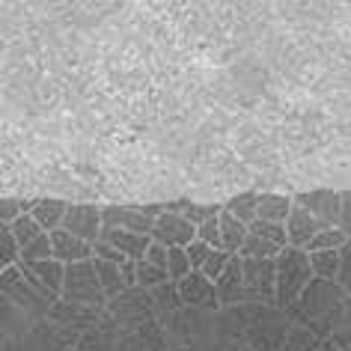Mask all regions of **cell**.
Returning <instances> with one entry per match:
<instances>
[{
  "mask_svg": "<svg viewBox=\"0 0 351 351\" xmlns=\"http://www.w3.org/2000/svg\"><path fill=\"white\" fill-rule=\"evenodd\" d=\"M295 304L301 306V313L306 315V319H313L319 324H328L330 333H339V328L348 319V315L342 313L346 310V304H348V295L342 292L333 280H315L313 277Z\"/></svg>",
  "mask_w": 351,
  "mask_h": 351,
  "instance_id": "1",
  "label": "cell"
},
{
  "mask_svg": "<svg viewBox=\"0 0 351 351\" xmlns=\"http://www.w3.org/2000/svg\"><path fill=\"white\" fill-rule=\"evenodd\" d=\"M310 280H313V268L306 250L283 247L274 259V304L292 306Z\"/></svg>",
  "mask_w": 351,
  "mask_h": 351,
  "instance_id": "2",
  "label": "cell"
},
{
  "mask_svg": "<svg viewBox=\"0 0 351 351\" xmlns=\"http://www.w3.org/2000/svg\"><path fill=\"white\" fill-rule=\"evenodd\" d=\"M60 298H63L66 304H86V306H101L104 304V295H101L99 277H95L93 259H84V262H75V265H66Z\"/></svg>",
  "mask_w": 351,
  "mask_h": 351,
  "instance_id": "3",
  "label": "cell"
},
{
  "mask_svg": "<svg viewBox=\"0 0 351 351\" xmlns=\"http://www.w3.org/2000/svg\"><path fill=\"white\" fill-rule=\"evenodd\" d=\"M24 277V283L30 286V292L42 298L48 306L57 304L60 298V289H63V274H66V265H60L54 259H42V262H15Z\"/></svg>",
  "mask_w": 351,
  "mask_h": 351,
  "instance_id": "4",
  "label": "cell"
},
{
  "mask_svg": "<svg viewBox=\"0 0 351 351\" xmlns=\"http://www.w3.org/2000/svg\"><path fill=\"white\" fill-rule=\"evenodd\" d=\"M283 247H289L283 226L253 221L247 226V239H244V244L239 247L235 256H241V259H277V253Z\"/></svg>",
  "mask_w": 351,
  "mask_h": 351,
  "instance_id": "5",
  "label": "cell"
},
{
  "mask_svg": "<svg viewBox=\"0 0 351 351\" xmlns=\"http://www.w3.org/2000/svg\"><path fill=\"white\" fill-rule=\"evenodd\" d=\"M241 280L244 301L274 304V259H241Z\"/></svg>",
  "mask_w": 351,
  "mask_h": 351,
  "instance_id": "6",
  "label": "cell"
},
{
  "mask_svg": "<svg viewBox=\"0 0 351 351\" xmlns=\"http://www.w3.org/2000/svg\"><path fill=\"white\" fill-rule=\"evenodd\" d=\"M60 230H66L69 235H75V239H81L86 244H95L99 241V235H101V206L69 203Z\"/></svg>",
  "mask_w": 351,
  "mask_h": 351,
  "instance_id": "7",
  "label": "cell"
},
{
  "mask_svg": "<svg viewBox=\"0 0 351 351\" xmlns=\"http://www.w3.org/2000/svg\"><path fill=\"white\" fill-rule=\"evenodd\" d=\"M295 203L301 206L304 212L322 226V230H333L337 221H339V203H342V197L337 194V191H330V188H319V191L298 194Z\"/></svg>",
  "mask_w": 351,
  "mask_h": 351,
  "instance_id": "8",
  "label": "cell"
},
{
  "mask_svg": "<svg viewBox=\"0 0 351 351\" xmlns=\"http://www.w3.org/2000/svg\"><path fill=\"white\" fill-rule=\"evenodd\" d=\"M149 239L164 244V247H188L191 241L197 239V226L188 223L182 215H158L152 221V230H149Z\"/></svg>",
  "mask_w": 351,
  "mask_h": 351,
  "instance_id": "9",
  "label": "cell"
},
{
  "mask_svg": "<svg viewBox=\"0 0 351 351\" xmlns=\"http://www.w3.org/2000/svg\"><path fill=\"white\" fill-rule=\"evenodd\" d=\"M182 306H197V310H221L217 306V295H215V283L203 277V271H191L185 280L176 283Z\"/></svg>",
  "mask_w": 351,
  "mask_h": 351,
  "instance_id": "10",
  "label": "cell"
},
{
  "mask_svg": "<svg viewBox=\"0 0 351 351\" xmlns=\"http://www.w3.org/2000/svg\"><path fill=\"white\" fill-rule=\"evenodd\" d=\"M101 230H125L149 235L152 221L137 212V206H101Z\"/></svg>",
  "mask_w": 351,
  "mask_h": 351,
  "instance_id": "11",
  "label": "cell"
},
{
  "mask_svg": "<svg viewBox=\"0 0 351 351\" xmlns=\"http://www.w3.org/2000/svg\"><path fill=\"white\" fill-rule=\"evenodd\" d=\"M48 241H51V259L60 262V265H75V262L93 259V244L75 239L66 230L48 232Z\"/></svg>",
  "mask_w": 351,
  "mask_h": 351,
  "instance_id": "12",
  "label": "cell"
},
{
  "mask_svg": "<svg viewBox=\"0 0 351 351\" xmlns=\"http://www.w3.org/2000/svg\"><path fill=\"white\" fill-rule=\"evenodd\" d=\"M215 295H217V306L244 304V280H241V259L239 256H230L226 268L221 271V277L215 280Z\"/></svg>",
  "mask_w": 351,
  "mask_h": 351,
  "instance_id": "13",
  "label": "cell"
},
{
  "mask_svg": "<svg viewBox=\"0 0 351 351\" xmlns=\"http://www.w3.org/2000/svg\"><path fill=\"white\" fill-rule=\"evenodd\" d=\"M283 230H286V244L289 247H295V250H304L306 244H310L313 239H315V232L322 230L319 223L313 221L310 215L304 212L301 206L292 199V212H289V217H286V223H283Z\"/></svg>",
  "mask_w": 351,
  "mask_h": 351,
  "instance_id": "14",
  "label": "cell"
},
{
  "mask_svg": "<svg viewBox=\"0 0 351 351\" xmlns=\"http://www.w3.org/2000/svg\"><path fill=\"white\" fill-rule=\"evenodd\" d=\"M0 295H6L10 301L15 304H21L24 310H45V301L42 298H36L30 292V286L24 283V277H21V271L19 265H12V268H6L3 274H0Z\"/></svg>",
  "mask_w": 351,
  "mask_h": 351,
  "instance_id": "15",
  "label": "cell"
},
{
  "mask_svg": "<svg viewBox=\"0 0 351 351\" xmlns=\"http://www.w3.org/2000/svg\"><path fill=\"white\" fill-rule=\"evenodd\" d=\"M101 241H108V244H113L122 256L125 259H131V262H140L146 256V247H149V235H140V232H125V230H101V235H99Z\"/></svg>",
  "mask_w": 351,
  "mask_h": 351,
  "instance_id": "16",
  "label": "cell"
},
{
  "mask_svg": "<svg viewBox=\"0 0 351 351\" xmlns=\"http://www.w3.org/2000/svg\"><path fill=\"white\" fill-rule=\"evenodd\" d=\"M69 203L66 199H54V197H42V199H33V208H30V217L39 223L42 232H54L60 230L63 223V215H66Z\"/></svg>",
  "mask_w": 351,
  "mask_h": 351,
  "instance_id": "17",
  "label": "cell"
},
{
  "mask_svg": "<svg viewBox=\"0 0 351 351\" xmlns=\"http://www.w3.org/2000/svg\"><path fill=\"white\" fill-rule=\"evenodd\" d=\"M289 212H292V197L286 194H259L256 203V221L262 223H286Z\"/></svg>",
  "mask_w": 351,
  "mask_h": 351,
  "instance_id": "18",
  "label": "cell"
},
{
  "mask_svg": "<svg viewBox=\"0 0 351 351\" xmlns=\"http://www.w3.org/2000/svg\"><path fill=\"white\" fill-rule=\"evenodd\" d=\"M93 268H95V277H99V286H101V295L104 301H117L128 292L125 280H122V271L119 265H110V262H101V259H93Z\"/></svg>",
  "mask_w": 351,
  "mask_h": 351,
  "instance_id": "19",
  "label": "cell"
},
{
  "mask_svg": "<svg viewBox=\"0 0 351 351\" xmlns=\"http://www.w3.org/2000/svg\"><path fill=\"white\" fill-rule=\"evenodd\" d=\"M217 226H221V250L226 253H239V247L247 239V226L241 221H235L232 215H226L221 208V215H217Z\"/></svg>",
  "mask_w": 351,
  "mask_h": 351,
  "instance_id": "20",
  "label": "cell"
},
{
  "mask_svg": "<svg viewBox=\"0 0 351 351\" xmlns=\"http://www.w3.org/2000/svg\"><path fill=\"white\" fill-rule=\"evenodd\" d=\"M256 203H259V194L247 191V194H235L230 203L223 206V212L232 215L235 221H241L244 226H250L253 221H256Z\"/></svg>",
  "mask_w": 351,
  "mask_h": 351,
  "instance_id": "21",
  "label": "cell"
},
{
  "mask_svg": "<svg viewBox=\"0 0 351 351\" xmlns=\"http://www.w3.org/2000/svg\"><path fill=\"white\" fill-rule=\"evenodd\" d=\"M306 256H310V268L315 280H337L339 250H315V253H306Z\"/></svg>",
  "mask_w": 351,
  "mask_h": 351,
  "instance_id": "22",
  "label": "cell"
},
{
  "mask_svg": "<svg viewBox=\"0 0 351 351\" xmlns=\"http://www.w3.org/2000/svg\"><path fill=\"white\" fill-rule=\"evenodd\" d=\"M167 271L164 268H155V265H149V262H134V289H155V286H161V283H167Z\"/></svg>",
  "mask_w": 351,
  "mask_h": 351,
  "instance_id": "23",
  "label": "cell"
},
{
  "mask_svg": "<svg viewBox=\"0 0 351 351\" xmlns=\"http://www.w3.org/2000/svg\"><path fill=\"white\" fill-rule=\"evenodd\" d=\"M10 232H12L15 244H19V250H21V247H27V244H30L33 239H39V235H42L39 223L33 221L30 215H21V217H15V221L10 223Z\"/></svg>",
  "mask_w": 351,
  "mask_h": 351,
  "instance_id": "24",
  "label": "cell"
},
{
  "mask_svg": "<svg viewBox=\"0 0 351 351\" xmlns=\"http://www.w3.org/2000/svg\"><path fill=\"white\" fill-rule=\"evenodd\" d=\"M167 277L170 283H179L191 274V265H188V256H185V247H167Z\"/></svg>",
  "mask_w": 351,
  "mask_h": 351,
  "instance_id": "25",
  "label": "cell"
},
{
  "mask_svg": "<svg viewBox=\"0 0 351 351\" xmlns=\"http://www.w3.org/2000/svg\"><path fill=\"white\" fill-rule=\"evenodd\" d=\"M346 241H348L346 235H342L337 226H333V230H319V232H315V239L306 244L304 250H306V253H315V250H339Z\"/></svg>",
  "mask_w": 351,
  "mask_h": 351,
  "instance_id": "26",
  "label": "cell"
},
{
  "mask_svg": "<svg viewBox=\"0 0 351 351\" xmlns=\"http://www.w3.org/2000/svg\"><path fill=\"white\" fill-rule=\"evenodd\" d=\"M15 262H19V244H15L10 226L0 223V274H3L6 268H12Z\"/></svg>",
  "mask_w": 351,
  "mask_h": 351,
  "instance_id": "27",
  "label": "cell"
},
{
  "mask_svg": "<svg viewBox=\"0 0 351 351\" xmlns=\"http://www.w3.org/2000/svg\"><path fill=\"white\" fill-rule=\"evenodd\" d=\"M42 259H51V241H48V232H42L39 239H33L27 247L19 250V262H42Z\"/></svg>",
  "mask_w": 351,
  "mask_h": 351,
  "instance_id": "28",
  "label": "cell"
},
{
  "mask_svg": "<svg viewBox=\"0 0 351 351\" xmlns=\"http://www.w3.org/2000/svg\"><path fill=\"white\" fill-rule=\"evenodd\" d=\"M333 283L351 298V241H346L339 247V271H337V280H333Z\"/></svg>",
  "mask_w": 351,
  "mask_h": 351,
  "instance_id": "29",
  "label": "cell"
},
{
  "mask_svg": "<svg viewBox=\"0 0 351 351\" xmlns=\"http://www.w3.org/2000/svg\"><path fill=\"white\" fill-rule=\"evenodd\" d=\"M230 256H235V253H226V250H212V253H208V256H206L203 268H199V271H203V277H206V280H212V283H215V280L221 277V271L226 268V262H230Z\"/></svg>",
  "mask_w": 351,
  "mask_h": 351,
  "instance_id": "30",
  "label": "cell"
},
{
  "mask_svg": "<svg viewBox=\"0 0 351 351\" xmlns=\"http://www.w3.org/2000/svg\"><path fill=\"white\" fill-rule=\"evenodd\" d=\"M152 292V298L158 301V306H164V310H173V306H182L179 301V292H176V283H161V286H155V289H149Z\"/></svg>",
  "mask_w": 351,
  "mask_h": 351,
  "instance_id": "31",
  "label": "cell"
},
{
  "mask_svg": "<svg viewBox=\"0 0 351 351\" xmlns=\"http://www.w3.org/2000/svg\"><path fill=\"white\" fill-rule=\"evenodd\" d=\"M197 239L206 241L212 250H221V226H217V217H208L197 226Z\"/></svg>",
  "mask_w": 351,
  "mask_h": 351,
  "instance_id": "32",
  "label": "cell"
},
{
  "mask_svg": "<svg viewBox=\"0 0 351 351\" xmlns=\"http://www.w3.org/2000/svg\"><path fill=\"white\" fill-rule=\"evenodd\" d=\"M93 259H101V262H110V265H125V262H131V259H125L122 253L113 247V244H108V241H95L93 244Z\"/></svg>",
  "mask_w": 351,
  "mask_h": 351,
  "instance_id": "33",
  "label": "cell"
},
{
  "mask_svg": "<svg viewBox=\"0 0 351 351\" xmlns=\"http://www.w3.org/2000/svg\"><path fill=\"white\" fill-rule=\"evenodd\" d=\"M212 253V247H208L206 241H199V239H194L185 247V256H188V265H191V271H199L203 268V262H206V256Z\"/></svg>",
  "mask_w": 351,
  "mask_h": 351,
  "instance_id": "34",
  "label": "cell"
},
{
  "mask_svg": "<svg viewBox=\"0 0 351 351\" xmlns=\"http://www.w3.org/2000/svg\"><path fill=\"white\" fill-rule=\"evenodd\" d=\"M339 197H342V203H339V221H337V230L351 241V191H346V194H339Z\"/></svg>",
  "mask_w": 351,
  "mask_h": 351,
  "instance_id": "35",
  "label": "cell"
},
{
  "mask_svg": "<svg viewBox=\"0 0 351 351\" xmlns=\"http://www.w3.org/2000/svg\"><path fill=\"white\" fill-rule=\"evenodd\" d=\"M15 217H21V199H15V197H0V223L10 226Z\"/></svg>",
  "mask_w": 351,
  "mask_h": 351,
  "instance_id": "36",
  "label": "cell"
},
{
  "mask_svg": "<svg viewBox=\"0 0 351 351\" xmlns=\"http://www.w3.org/2000/svg\"><path fill=\"white\" fill-rule=\"evenodd\" d=\"M143 262H149V265H155V268H167V247L158 241H149Z\"/></svg>",
  "mask_w": 351,
  "mask_h": 351,
  "instance_id": "37",
  "label": "cell"
},
{
  "mask_svg": "<svg viewBox=\"0 0 351 351\" xmlns=\"http://www.w3.org/2000/svg\"><path fill=\"white\" fill-rule=\"evenodd\" d=\"M122 271V280H125L128 289H134V262H125V265H119Z\"/></svg>",
  "mask_w": 351,
  "mask_h": 351,
  "instance_id": "38",
  "label": "cell"
}]
</instances>
